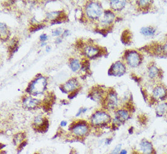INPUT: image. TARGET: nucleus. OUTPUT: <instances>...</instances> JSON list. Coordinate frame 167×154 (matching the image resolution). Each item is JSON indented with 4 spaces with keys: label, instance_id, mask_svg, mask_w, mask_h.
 Returning <instances> with one entry per match:
<instances>
[{
    "label": "nucleus",
    "instance_id": "nucleus-1",
    "mask_svg": "<svg viewBox=\"0 0 167 154\" xmlns=\"http://www.w3.org/2000/svg\"><path fill=\"white\" fill-rule=\"evenodd\" d=\"M47 81L45 78L40 76L35 79L26 90L27 92L30 94L36 96L42 94L46 88Z\"/></svg>",
    "mask_w": 167,
    "mask_h": 154
},
{
    "label": "nucleus",
    "instance_id": "nucleus-2",
    "mask_svg": "<svg viewBox=\"0 0 167 154\" xmlns=\"http://www.w3.org/2000/svg\"><path fill=\"white\" fill-rule=\"evenodd\" d=\"M111 120V117L107 113L103 111H97L91 117V122L96 126H103L107 124Z\"/></svg>",
    "mask_w": 167,
    "mask_h": 154
},
{
    "label": "nucleus",
    "instance_id": "nucleus-3",
    "mask_svg": "<svg viewBox=\"0 0 167 154\" xmlns=\"http://www.w3.org/2000/svg\"><path fill=\"white\" fill-rule=\"evenodd\" d=\"M86 12L88 17L91 19H97L102 15V9L98 3L92 2L86 6Z\"/></svg>",
    "mask_w": 167,
    "mask_h": 154
},
{
    "label": "nucleus",
    "instance_id": "nucleus-4",
    "mask_svg": "<svg viewBox=\"0 0 167 154\" xmlns=\"http://www.w3.org/2000/svg\"><path fill=\"white\" fill-rule=\"evenodd\" d=\"M72 131L74 134L77 136L82 137L87 134L89 132V127L84 121H80L74 124H72L69 127V131Z\"/></svg>",
    "mask_w": 167,
    "mask_h": 154
},
{
    "label": "nucleus",
    "instance_id": "nucleus-5",
    "mask_svg": "<svg viewBox=\"0 0 167 154\" xmlns=\"http://www.w3.org/2000/svg\"><path fill=\"white\" fill-rule=\"evenodd\" d=\"M127 63L131 67H137L142 62V57L139 52L135 51H128L126 54Z\"/></svg>",
    "mask_w": 167,
    "mask_h": 154
},
{
    "label": "nucleus",
    "instance_id": "nucleus-6",
    "mask_svg": "<svg viewBox=\"0 0 167 154\" xmlns=\"http://www.w3.org/2000/svg\"><path fill=\"white\" fill-rule=\"evenodd\" d=\"M125 65L121 62L118 61L111 66L108 71V74L110 76H121L125 74Z\"/></svg>",
    "mask_w": 167,
    "mask_h": 154
},
{
    "label": "nucleus",
    "instance_id": "nucleus-7",
    "mask_svg": "<svg viewBox=\"0 0 167 154\" xmlns=\"http://www.w3.org/2000/svg\"><path fill=\"white\" fill-rule=\"evenodd\" d=\"M118 103V98L114 91H111L104 100V105L109 109H114L117 107Z\"/></svg>",
    "mask_w": 167,
    "mask_h": 154
},
{
    "label": "nucleus",
    "instance_id": "nucleus-8",
    "mask_svg": "<svg viewBox=\"0 0 167 154\" xmlns=\"http://www.w3.org/2000/svg\"><path fill=\"white\" fill-rule=\"evenodd\" d=\"M167 97V90L164 86L157 85L153 90V99L155 100H164Z\"/></svg>",
    "mask_w": 167,
    "mask_h": 154
},
{
    "label": "nucleus",
    "instance_id": "nucleus-9",
    "mask_svg": "<svg viewBox=\"0 0 167 154\" xmlns=\"http://www.w3.org/2000/svg\"><path fill=\"white\" fill-rule=\"evenodd\" d=\"M129 118V114L128 110H119L116 111L115 115V118L114 120V124L120 125L126 120H128Z\"/></svg>",
    "mask_w": 167,
    "mask_h": 154
},
{
    "label": "nucleus",
    "instance_id": "nucleus-10",
    "mask_svg": "<svg viewBox=\"0 0 167 154\" xmlns=\"http://www.w3.org/2000/svg\"><path fill=\"white\" fill-rule=\"evenodd\" d=\"M141 154H154L155 151L153 144L150 141L144 139L139 144Z\"/></svg>",
    "mask_w": 167,
    "mask_h": 154
},
{
    "label": "nucleus",
    "instance_id": "nucleus-11",
    "mask_svg": "<svg viewBox=\"0 0 167 154\" xmlns=\"http://www.w3.org/2000/svg\"><path fill=\"white\" fill-rule=\"evenodd\" d=\"M79 86V84L76 79H71L66 83L64 85H61L60 87V89L62 92L66 93L69 91L72 92L73 91L76 90L77 88Z\"/></svg>",
    "mask_w": 167,
    "mask_h": 154
},
{
    "label": "nucleus",
    "instance_id": "nucleus-12",
    "mask_svg": "<svg viewBox=\"0 0 167 154\" xmlns=\"http://www.w3.org/2000/svg\"><path fill=\"white\" fill-rule=\"evenodd\" d=\"M40 101L39 100L34 99L31 97H26L23 100L24 107L27 109H34L39 105Z\"/></svg>",
    "mask_w": 167,
    "mask_h": 154
},
{
    "label": "nucleus",
    "instance_id": "nucleus-13",
    "mask_svg": "<svg viewBox=\"0 0 167 154\" xmlns=\"http://www.w3.org/2000/svg\"><path fill=\"white\" fill-rule=\"evenodd\" d=\"M115 18V15L111 11L106 10L104 12V15L101 20L102 23L104 25H109L114 21Z\"/></svg>",
    "mask_w": 167,
    "mask_h": 154
},
{
    "label": "nucleus",
    "instance_id": "nucleus-14",
    "mask_svg": "<svg viewBox=\"0 0 167 154\" xmlns=\"http://www.w3.org/2000/svg\"><path fill=\"white\" fill-rule=\"evenodd\" d=\"M84 53L89 57L92 58L99 56L100 54V49L96 47L88 46L84 49Z\"/></svg>",
    "mask_w": 167,
    "mask_h": 154
},
{
    "label": "nucleus",
    "instance_id": "nucleus-15",
    "mask_svg": "<svg viewBox=\"0 0 167 154\" xmlns=\"http://www.w3.org/2000/svg\"><path fill=\"white\" fill-rule=\"evenodd\" d=\"M103 91L100 88H95L89 94V97L94 100H99L102 98Z\"/></svg>",
    "mask_w": 167,
    "mask_h": 154
},
{
    "label": "nucleus",
    "instance_id": "nucleus-16",
    "mask_svg": "<svg viewBox=\"0 0 167 154\" xmlns=\"http://www.w3.org/2000/svg\"><path fill=\"white\" fill-rule=\"evenodd\" d=\"M111 6L114 10H121L125 6L126 2L125 1H121V0H114L111 1Z\"/></svg>",
    "mask_w": 167,
    "mask_h": 154
},
{
    "label": "nucleus",
    "instance_id": "nucleus-17",
    "mask_svg": "<svg viewBox=\"0 0 167 154\" xmlns=\"http://www.w3.org/2000/svg\"><path fill=\"white\" fill-rule=\"evenodd\" d=\"M148 75L152 79H154L159 76V70L154 65H152L148 68Z\"/></svg>",
    "mask_w": 167,
    "mask_h": 154
},
{
    "label": "nucleus",
    "instance_id": "nucleus-18",
    "mask_svg": "<svg viewBox=\"0 0 167 154\" xmlns=\"http://www.w3.org/2000/svg\"><path fill=\"white\" fill-rule=\"evenodd\" d=\"M157 116H162L167 111V103H162L159 104L156 107Z\"/></svg>",
    "mask_w": 167,
    "mask_h": 154
},
{
    "label": "nucleus",
    "instance_id": "nucleus-19",
    "mask_svg": "<svg viewBox=\"0 0 167 154\" xmlns=\"http://www.w3.org/2000/svg\"><path fill=\"white\" fill-rule=\"evenodd\" d=\"M156 29L153 27H143L140 29L141 34L145 36H151L154 34Z\"/></svg>",
    "mask_w": 167,
    "mask_h": 154
},
{
    "label": "nucleus",
    "instance_id": "nucleus-20",
    "mask_svg": "<svg viewBox=\"0 0 167 154\" xmlns=\"http://www.w3.org/2000/svg\"><path fill=\"white\" fill-rule=\"evenodd\" d=\"M131 40V34L128 30H125L123 32L122 35V41L125 44L130 43Z\"/></svg>",
    "mask_w": 167,
    "mask_h": 154
},
{
    "label": "nucleus",
    "instance_id": "nucleus-21",
    "mask_svg": "<svg viewBox=\"0 0 167 154\" xmlns=\"http://www.w3.org/2000/svg\"><path fill=\"white\" fill-rule=\"evenodd\" d=\"M48 127H49L48 120H47V119L45 118L44 119L43 122H42V124L39 126V127L36 128V129H37L38 131L40 132L45 133L47 131Z\"/></svg>",
    "mask_w": 167,
    "mask_h": 154
},
{
    "label": "nucleus",
    "instance_id": "nucleus-22",
    "mask_svg": "<svg viewBox=\"0 0 167 154\" xmlns=\"http://www.w3.org/2000/svg\"><path fill=\"white\" fill-rule=\"evenodd\" d=\"M70 67L73 71H77L80 69V64L79 60L77 59H73L70 63Z\"/></svg>",
    "mask_w": 167,
    "mask_h": 154
},
{
    "label": "nucleus",
    "instance_id": "nucleus-23",
    "mask_svg": "<svg viewBox=\"0 0 167 154\" xmlns=\"http://www.w3.org/2000/svg\"><path fill=\"white\" fill-rule=\"evenodd\" d=\"M0 26H1V38H4V37L6 35L7 36V34H8L7 27V26L3 23H1Z\"/></svg>",
    "mask_w": 167,
    "mask_h": 154
},
{
    "label": "nucleus",
    "instance_id": "nucleus-24",
    "mask_svg": "<svg viewBox=\"0 0 167 154\" xmlns=\"http://www.w3.org/2000/svg\"><path fill=\"white\" fill-rule=\"evenodd\" d=\"M137 3H139L138 4L140 8L146 9L150 6V4H151L150 3H151V1H145V0H144V1H137Z\"/></svg>",
    "mask_w": 167,
    "mask_h": 154
},
{
    "label": "nucleus",
    "instance_id": "nucleus-25",
    "mask_svg": "<svg viewBox=\"0 0 167 154\" xmlns=\"http://www.w3.org/2000/svg\"><path fill=\"white\" fill-rule=\"evenodd\" d=\"M60 14H61V12H50L47 14V18H49V19H53L55 20Z\"/></svg>",
    "mask_w": 167,
    "mask_h": 154
},
{
    "label": "nucleus",
    "instance_id": "nucleus-26",
    "mask_svg": "<svg viewBox=\"0 0 167 154\" xmlns=\"http://www.w3.org/2000/svg\"><path fill=\"white\" fill-rule=\"evenodd\" d=\"M25 138V135H23L22 133H20V134H17L15 136L14 138V144L16 145V144L18 143V142L19 141L20 143H21L22 140L23 139Z\"/></svg>",
    "mask_w": 167,
    "mask_h": 154
},
{
    "label": "nucleus",
    "instance_id": "nucleus-27",
    "mask_svg": "<svg viewBox=\"0 0 167 154\" xmlns=\"http://www.w3.org/2000/svg\"><path fill=\"white\" fill-rule=\"evenodd\" d=\"M45 25H35L30 27V32H35V31H39L40 29H43L44 27H45Z\"/></svg>",
    "mask_w": 167,
    "mask_h": 154
},
{
    "label": "nucleus",
    "instance_id": "nucleus-28",
    "mask_svg": "<svg viewBox=\"0 0 167 154\" xmlns=\"http://www.w3.org/2000/svg\"><path fill=\"white\" fill-rule=\"evenodd\" d=\"M89 66L90 63L88 60H84L82 62V70L83 71H87L89 69Z\"/></svg>",
    "mask_w": 167,
    "mask_h": 154
},
{
    "label": "nucleus",
    "instance_id": "nucleus-29",
    "mask_svg": "<svg viewBox=\"0 0 167 154\" xmlns=\"http://www.w3.org/2000/svg\"><path fill=\"white\" fill-rule=\"evenodd\" d=\"M121 147H122V145L118 144L117 146H115V147L113 149L111 154H119L121 151Z\"/></svg>",
    "mask_w": 167,
    "mask_h": 154
},
{
    "label": "nucleus",
    "instance_id": "nucleus-30",
    "mask_svg": "<svg viewBox=\"0 0 167 154\" xmlns=\"http://www.w3.org/2000/svg\"><path fill=\"white\" fill-rule=\"evenodd\" d=\"M26 145H27V142L26 141H22L21 143L20 144V145L18 147V152L20 153Z\"/></svg>",
    "mask_w": 167,
    "mask_h": 154
},
{
    "label": "nucleus",
    "instance_id": "nucleus-31",
    "mask_svg": "<svg viewBox=\"0 0 167 154\" xmlns=\"http://www.w3.org/2000/svg\"><path fill=\"white\" fill-rule=\"evenodd\" d=\"M78 90H76L72 91V92L69 94L68 98L70 99H72L74 98L78 94Z\"/></svg>",
    "mask_w": 167,
    "mask_h": 154
},
{
    "label": "nucleus",
    "instance_id": "nucleus-32",
    "mask_svg": "<svg viewBox=\"0 0 167 154\" xmlns=\"http://www.w3.org/2000/svg\"><path fill=\"white\" fill-rule=\"evenodd\" d=\"M61 31H62V29H60V28L55 29V30L54 31L52 32L53 36H58V35H60L61 34Z\"/></svg>",
    "mask_w": 167,
    "mask_h": 154
},
{
    "label": "nucleus",
    "instance_id": "nucleus-33",
    "mask_svg": "<svg viewBox=\"0 0 167 154\" xmlns=\"http://www.w3.org/2000/svg\"><path fill=\"white\" fill-rule=\"evenodd\" d=\"M126 109L128 110H129V111H134V106L133 105V104H130V103H128L127 105H126Z\"/></svg>",
    "mask_w": 167,
    "mask_h": 154
},
{
    "label": "nucleus",
    "instance_id": "nucleus-34",
    "mask_svg": "<svg viewBox=\"0 0 167 154\" xmlns=\"http://www.w3.org/2000/svg\"><path fill=\"white\" fill-rule=\"evenodd\" d=\"M86 110H87L86 109H84V108H81V109L79 110V111H78V112L77 113L76 116H79L80 115H81L82 113H84L86 111Z\"/></svg>",
    "mask_w": 167,
    "mask_h": 154
},
{
    "label": "nucleus",
    "instance_id": "nucleus-35",
    "mask_svg": "<svg viewBox=\"0 0 167 154\" xmlns=\"http://www.w3.org/2000/svg\"><path fill=\"white\" fill-rule=\"evenodd\" d=\"M47 39V35H46V34H42L41 36H40V40H41V41L42 42H43V41H46V40Z\"/></svg>",
    "mask_w": 167,
    "mask_h": 154
},
{
    "label": "nucleus",
    "instance_id": "nucleus-36",
    "mask_svg": "<svg viewBox=\"0 0 167 154\" xmlns=\"http://www.w3.org/2000/svg\"><path fill=\"white\" fill-rule=\"evenodd\" d=\"M112 141H113V139H112V138L106 139V141H105V144H106V145H109V144L111 143Z\"/></svg>",
    "mask_w": 167,
    "mask_h": 154
},
{
    "label": "nucleus",
    "instance_id": "nucleus-37",
    "mask_svg": "<svg viewBox=\"0 0 167 154\" xmlns=\"http://www.w3.org/2000/svg\"><path fill=\"white\" fill-rule=\"evenodd\" d=\"M69 34H70V32H69V30H66L65 32H64L63 36L64 37H67V36H68Z\"/></svg>",
    "mask_w": 167,
    "mask_h": 154
},
{
    "label": "nucleus",
    "instance_id": "nucleus-38",
    "mask_svg": "<svg viewBox=\"0 0 167 154\" xmlns=\"http://www.w3.org/2000/svg\"><path fill=\"white\" fill-rule=\"evenodd\" d=\"M67 125V122L65 121H62L61 122V123H60V126H61V127H65Z\"/></svg>",
    "mask_w": 167,
    "mask_h": 154
},
{
    "label": "nucleus",
    "instance_id": "nucleus-39",
    "mask_svg": "<svg viewBox=\"0 0 167 154\" xmlns=\"http://www.w3.org/2000/svg\"><path fill=\"white\" fill-rule=\"evenodd\" d=\"M119 154H128L127 151H126V150H125V149L121 150L120 152V153H119Z\"/></svg>",
    "mask_w": 167,
    "mask_h": 154
},
{
    "label": "nucleus",
    "instance_id": "nucleus-40",
    "mask_svg": "<svg viewBox=\"0 0 167 154\" xmlns=\"http://www.w3.org/2000/svg\"><path fill=\"white\" fill-rule=\"evenodd\" d=\"M61 39L60 38H57L55 40V43L57 44H59L60 43H61Z\"/></svg>",
    "mask_w": 167,
    "mask_h": 154
},
{
    "label": "nucleus",
    "instance_id": "nucleus-41",
    "mask_svg": "<svg viewBox=\"0 0 167 154\" xmlns=\"http://www.w3.org/2000/svg\"><path fill=\"white\" fill-rule=\"evenodd\" d=\"M82 45H83V43L82 42H78L77 43V46L78 47H81Z\"/></svg>",
    "mask_w": 167,
    "mask_h": 154
},
{
    "label": "nucleus",
    "instance_id": "nucleus-42",
    "mask_svg": "<svg viewBox=\"0 0 167 154\" xmlns=\"http://www.w3.org/2000/svg\"><path fill=\"white\" fill-rule=\"evenodd\" d=\"M51 48L50 46H47L46 49V52H49V51H51Z\"/></svg>",
    "mask_w": 167,
    "mask_h": 154
},
{
    "label": "nucleus",
    "instance_id": "nucleus-43",
    "mask_svg": "<svg viewBox=\"0 0 167 154\" xmlns=\"http://www.w3.org/2000/svg\"><path fill=\"white\" fill-rule=\"evenodd\" d=\"M164 51L167 52V43L166 44L165 46H164Z\"/></svg>",
    "mask_w": 167,
    "mask_h": 154
},
{
    "label": "nucleus",
    "instance_id": "nucleus-44",
    "mask_svg": "<svg viewBox=\"0 0 167 154\" xmlns=\"http://www.w3.org/2000/svg\"><path fill=\"white\" fill-rule=\"evenodd\" d=\"M46 45V42H44V43H42L41 46H45Z\"/></svg>",
    "mask_w": 167,
    "mask_h": 154
},
{
    "label": "nucleus",
    "instance_id": "nucleus-45",
    "mask_svg": "<svg viewBox=\"0 0 167 154\" xmlns=\"http://www.w3.org/2000/svg\"><path fill=\"white\" fill-rule=\"evenodd\" d=\"M34 154H38V153H34Z\"/></svg>",
    "mask_w": 167,
    "mask_h": 154
}]
</instances>
